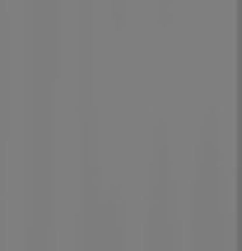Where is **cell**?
Wrapping results in <instances>:
<instances>
[{"mask_svg": "<svg viewBox=\"0 0 242 251\" xmlns=\"http://www.w3.org/2000/svg\"><path fill=\"white\" fill-rule=\"evenodd\" d=\"M144 251H182V181L168 140H154L144 181Z\"/></svg>", "mask_w": 242, "mask_h": 251, "instance_id": "cell-2", "label": "cell"}, {"mask_svg": "<svg viewBox=\"0 0 242 251\" xmlns=\"http://www.w3.org/2000/svg\"><path fill=\"white\" fill-rule=\"evenodd\" d=\"M228 153L224 135L205 126L191 158V181L182 186V251H233L228 224Z\"/></svg>", "mask_w": 242, "mask_h": 251, "instance_id": "cell-1", "label": "cell"}]
</instances>
